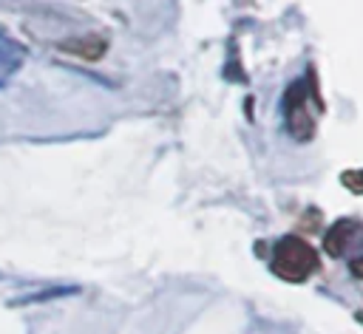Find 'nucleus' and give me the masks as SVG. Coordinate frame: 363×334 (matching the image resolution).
Listing matches in <instances>:
<instances>
[{
    "label": "nucleus",
    "instance_id": "1",
    "mask_svg": "<svg viewBox=\"0 0 363 334\" xmlns=\"http://www.w3.org/2000/svg\"><path fill=\"white\" fill-rule=\"evenodd\" d=\"M269 266L281 280L303 283L320 269V258H318V252L309 241H303L298 235H286L275 243Z\"/></svg>",
    "mask_w": 363,
    "mask_h": 334
},
{
    "label": "nucleus",
    "instance_id": "2",
    "mask_svg": "<svg viewBox=\"0 0 363 334\" xmlns=\"http://www.w3.org/2000/svg\"><path fill=\"white\" fill-rule=\"evenodd\" d=\"M57 48H62V51H68V54H77V57H82V59H99V57L105 54L108 42H105L102 37H96V34H85V37L60 40Z\"/></svg>",
    "mask_w": 363,
    "mask_h": 334
},
{
    "label": "nucleus",
    "instance_id": "3",
    "mask_svg": "<svg viewBox=\"0 0 363 334\" xmlns=\"http://www.w3.org/2000/svg\"><path fill=\"white\" fill-rule=\"evenodd\" d=\"M360 229H357V224L354 221H337L329 232H326V249H329V255H343L346 252V246L352 243V235H357Z\"/></svg>",
    "mask_w": 363,
    "mask_h": 334
},
{
    "label": "nucleus",
    "instance_id": "4",
    "mask_svg": "<svg viewBox=\"0 0 363 334\" xmlns=\"http://www.w3.org/2000/svg\"><path fill=\"white\" fill-rule=\"evenodd\" d=\"M26 59V48L0 28V71H17Z\"/></svg>",
    "mask_w": 363,
    "mask_h": 334
},
{
    "label": "nucleus",
    "instance_id": "5",
    "mask_svg": "<svg viewBox=\"0 0 363 334\" xmlns=\"http://www.w3.org/2000/svg\"><path fill=\"white\" fill-rule=\"evenodd\" d=\"M74 289H48L43 294H28L23 300H14V306H23V303H40V300H48V297H60V294H71Z\"/></svg>",
    "mask_w": 363,
    "mask_h": 334
},
{
    "label": "nucleus",
    "instance_id": "6",
    "mask_svg": "<svg viewBox=\"0 0 363 334\" xmlns=\"http://www.w3.org/2000/svg\"><path fill=\"white\" fill-rule=\"evenodd\" d=\"M343 184H346L349 190H354V192H363V170H349V173H343Z\"/></svg>",
    "mask_w": 363,
    "mask_h": 334
},
{
    "label": "nucleus",
    "instance_id": "7",
    "mask_svg": "<svg viewBox=\"0 0 363 334\" xmlns=\"http://www.w3.org/2000/svg\"><path fill=\"white\" fill-rule=\"evenodd\" d=\"M34 6H37V0H0L3 11H28Z\"/></svg>",
    "mask_w": 363,
    "mask_h": 334
},
{
    "label": "nucleus",
    "instance_id": "8",
    "mask_svg": "<svg viewBox=\"0 0 363 334\" xmlns=\"http://www.w3.org/2000/svg\"><path fill=\"white\" fill-rule=\"evenodd\" d=\"M357 323H363V311H360V314H357Z\"/></svg>",
    "mask_w": 363,
    "mask_h": 334
},
{
    "label": "nucleus",
    "instance_id": "9",
    "mask_svg": "<svg viewBox=\"0 0 363 334\" xmlns=\"http://www.w3.org/2000/svg\"><path fill=\"white\" fill-rule=\"evenodd\" d=\"M0 88H3V79H0Z\"/></svg>",
    "mask_w": 363,
    "mask_h": 334
}]
</instances>
